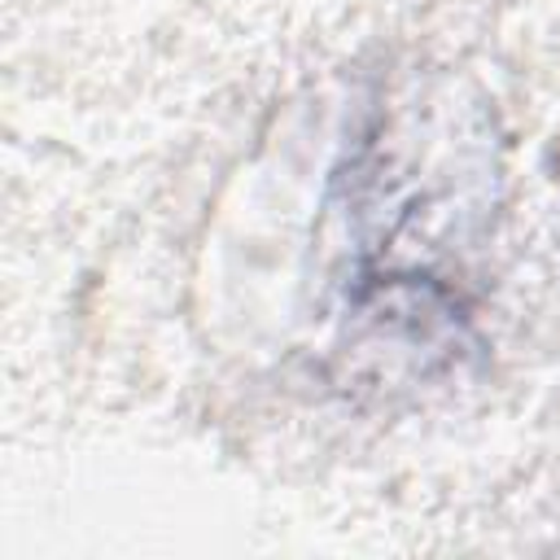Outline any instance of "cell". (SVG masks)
Masks as SVG:
<instances>
[{
  "label": "cell",
  "instance_id": "6da1fadb",
  "mask_svg": "<svg viewBox=\"0 0 560 560\" xmlns=\"http://www.w3.org/2000/svg\"><path fill=\"white\" fill-rule=\"evenodd\" d=\"M424 136V105L381 114L337 171L350 267L341 276V354L429 381L472 350V315L459 276L446 271L451 236L486 214L490 149L468 136L446 101L438 140Z\"/></svg>",
  "mask_w": 560,
  "mask_h": 560
}]
</instances>
